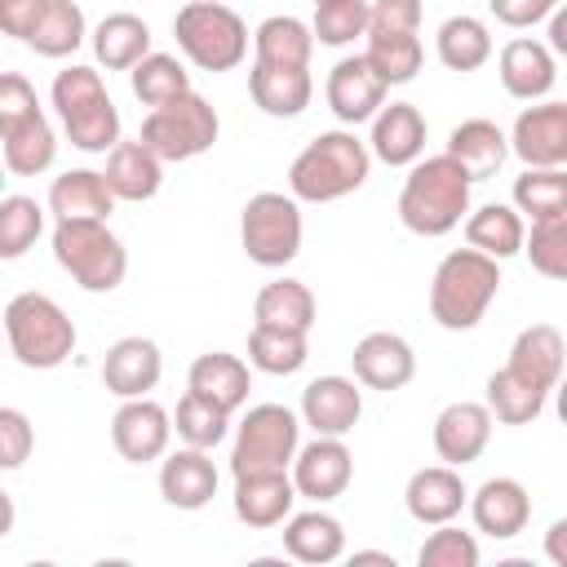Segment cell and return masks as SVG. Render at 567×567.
<instances>
[{"label":"cell","mask_w":567,"mask_h":567,"mask_svg":"<svg viewBox=\"0 0 567 567\" xmlns=\"http://www.w3.org/2000/svg\"><path fill=\"white\" fill-rule=\"evenodd\" d=\"M558 4H567V0H558Z\"/></svg>","instance_id":"57"},{"label":"cell","mask_w":567,"mask_h":567,"mask_svg":"<svg viewBox=\"0 0 567 567\" xmlns=\"http://www.w3.org/2000/svg\"><path fill=\"white\" fill-rule=\"evenodd\" d=\"M186 390L221 403L226 412H239L248 403V390H252V377H248V363L230 350H208L190 363L186 372Z\"/></svg>","instance_id":"29"},{"label":"cell","mask_w":567,"mask_h":567,"mask_svg":"<svg viewBox=\"0 0 567 567\" xmlns=\"http://www.w3.org/2000/svg\"><path fill=\"white\" fill-rule=\"evenodd\" d=\"M35 447V430L18 408H0V465L18 470Z\"/></svg>","instance_id":"49"},{"label":"cell","mask_w":567,"mask_h":567,"mask_svg":"<svg viewBox=\"0 0 567 567\" xmlns=\"http://www.w3.org/2000/svg\"><path fill=\"white\" fill-rule=\"evenodd\" d=\"M284 549H288V558L310 563V567L337 563L346 554V527L328 509L288 514V523H284Z\"/></svg>","instance_id":"31"},{"label":"cell","mask_w":567,"mask_h":567,"mask_svg":"<svg viewBox=\"0 0 567 567\" xmlns=\"http://www.w3.org/2000/svg\"><path fill=\"white\" fill-rule=\"evenodd\" d=\"M354 478V456L337 434H315V443H306L292 461V483L301 496L310 501H337Z\"/></svg>","instance_id":"15"},{"label":"cell","mask_w":567,"mask_h":567,"mask_svg":"<svg viewBox=\"0 0 567 567\" xmlns=\"http://www.w3.org/2000/svg\"><path fill=\"white\" fill-rule=\"evenodd\" d=\"M509 151L527 168H567V102H532L509 128Z\"/></svg>","instance_id":"12"},{"label":"cell","mask_w":567,"mask_h":567,"mask_svg":"<svg viewBox=\"0 0 567 567\" xmlns=\"http://www.w3.org/2000/svg\"><path fill=\"white\" fill-rule=\"evenodd\" d=\"M49 97H53V111H58L71 146H80L89 155H111L120 146V111L93 66H80V62L62 66L53 75Z\"/></svg>","instance_id":"4"},{"label":"cell","mask_w":567,"mask_h":567,"mask_svg":"<svg viewBox=\"0 0 567 567\" xmlns=\"http://www.w3.org/2000/svg\"><path fill=\"white\" fill-rule=\"evenodd\" d=\"M434 49H439V62L447 71H478L487 58H492V31L483 18L474 13H452L439 35H434Z\"/></svg>","instance_id":"39"},{"label":"cell","mask_w":567,"mask_h":567,"mask_svg":"<svg viewBox=\"0 0 567 567\" xmlns=\"http://www.w3.org/2000/svg\"><path fill=\"white\" fill-rule=\"evenodd\" d=\"M44 235V208L31 195H4L0 199V257L13 261Z\"/></svg>","instance_id":"46"},{"label":"cell","mask_w":567,"mask_h":567,"mask_svg":"<svg viewBox=\"0 0 567 567\" xmlns=\"http://www.w3.org/2000/svg\"><path fill=\"white\" fill-rule=\"evenodd\" d=\"M492 408L487 403H470L456 399L434 416V452L443 465H470L483 456V447L492 443Z\"/></svg>","instance_id":"16"},{"label":"cell","mask_w":567,"mask_h":567,"mask_svg":"<svg viewBox=\"0 0 567 567\" xmlns=\"http://www.w3.org/2000/svg\"><path fill=\"white\" fill-rule=\"evenodd\" d=\"M545 558L554 567H567V518L549 523V532H545Z\"/></svg>","instance_id":"53"},{"label":"cell","mask_w":567,"mask_h":567,"mask_svg":"<svg viewBox=\"0 0 567 567\" xmlns=\"http://www.w3.org/2000/svg\"><path fill=\"white\" fill-rule=\"evenodd\" d=\"M0 146H4V168L13 177H40L44 168H53L58 155L53 124L44 120L35 89L18 71L0 75Z\"/></svg>","instance_id":"5"},{"label":"cell","mask_w":567,"mask_h":567,"mask_svg":"<svg viewBox=\"0 0 567 567\" xmlns=\"http://www.w3.org/2000/svg\"><path fill=\"white\" fill-rule=\"evenodd\" d=\"M496 75H501V84H505L509 97H518V102H540V97L554 89V80H558L554 49L540 44V40L518 35V40H509V44L501 49Z\"/></svg>","instance_id":"25"},{"label":"cell","mask_w":567,"mask_h":567,"mask_svg":"<svg viewBox=\"0 0 567 567\" xmlns=\"http://www.w3.org/2000/svg\"><path fill=\"white\" fill-rule=\"evenodd\" d=\"M151 49V27L137 13H106L93 27V58L106 71H133Z\"/></svg>","instance_id":"34"},{"label":"cell","mask_w":567,"mask_h":567,"mask_svg":"<svg viewBox=\"0 0 567 567\" xmlns=\"http://www.w3.org/2000/svg\"><path fill=\"white\" fill-rule=\"evenodd\" d=\"M173 430H177L182 443H190V447H208V452H213V447L230 434V412H226L221 403H213V399L186 390V394L177 399Z\"/></svg>","instance_id":"44"},{"label":"cell","mask_w":567,"mask_h":567,"mask_svg":"<svg viewBox=\"0 0 567 567\" xmlns=\"http://www.w3.org/2000/svg\"><path fill=\"white\" fill-rule=\"evenodd\" d=\"M239 244L248 261L279 270L301 252V199L288 190H257L239 217Z\"/></svg>","instance_id":"10"},{"label":"cell","mask_w":567,"mask_h":567,"mask_svg":"<svg viewBox=\"0 0 567 567\" xmlns=\"http://www.w3.org/2000/svg\"><path fill=\"white\" fill-rule=\"evenodd\" d=\"M514 208L527 221L567 217V168H523L514 177Z\"/></svg>","instance_id":"41"},{"label":"cell","mask_w":567,"mask_h":567,"mask_svg":"<svg viewBox=\"0 0 567 567\" xmlns=\"http://www.w3.org/2000/svg\"><path fill=\"white\" fill-rule=\"evenodd\" d=\"M350 563H394V558L381 549H359V554H350Z\"/></svg>","instance_id":"56"},{"label":"cell","mask_w":567,"mask_h":567,"mask_svg":"<svg viewBox=\"0 0 567 567\" xmlns=\"http://www.w3.org/2000/svg\"><path fill=\"white\" fill-rule=\"evenodd\" d=\"M545 399H549V390H540V385H532L527 377H518L514 368H496L492 377H487V408H492V416L501 421V425H532L540 412H545Z\"/></svg>","instance_id":"40"},{"label":"cell","mask_w":567,"mask_h":567,"mask_svg":"<svg viewBox=\"0 0 567 567\" xmlns=\"http://www.w3.org/2000/svg\"><path fill=\"white\" fill-rule=\"evenodd\" d=\"M159 496L173 509H204L217 496V465L208 447H177L159 465Z\"/></svg>","instance_id":"23"},{"label":"cell","mask_w":567,"mask_h":567,"mask_svg":"<svg viewBox=\"0 0 567 567\" xmlns=\"http://www.w3.org/2000/svg\"><path fill=\"white\" fill-rule=\"evenodd\" d=\"M49 213L58 221H106L115 213V190L106 173L66 168L49 182Z\"/></svg>","instance_id":"24"},{"label":"cell","mask_w":567,"mask_h":567,"mask_svg":"<svg viewBox=\"0 0 567 567\" xmlns=\"http://www.w3.org/2000/svg\"><path fill=\"white\" fill-rule=\"evenodd\" d=\"M368 31H421V0H372Z\"/></svg>","instance_id":"50"},{"label":"cell","mask_w":567,"mask_h":567,"mask_svg":"<svg viewBox=\"0 0 567 567\" xmlns=\"http://www.w3.org/2000/svg\"><path fill=\"white\" fill-rule=\"evenodd\" d=\"M523 252H527V261H532V270H536V275L567 284V217L532 221Z\"/></svg>","instance_id":"47"},{"label":"cell","mask_w":567,"mask_h":567,"mask_svg":"<svg viewBox=\"0 0 567 567\" xmlns=\"http://www.w3.org/2000/svg\"><path fill=\"white\" fill-rule=\"evenodd\" d=\"M128 84H133V97L142 102V106H168V102H177V97H186L190 93V75H186V66L173 58V53H146L133 71H128Z\"/></svg>","instance_id":"42"},{"label":"cell","mask_w":567,"mask_h":567,"mask_svg":"<svg viewBox=\"0 0 567 567\" xmlns=\"http://www.w3.org/2000/svg\"><path fill=\"white\" fill-rule=\"evenodd\" d=\"M310 53H315V31L301 18H292V13H270L252 31V62L310 66Z\"/></svg>","instance_id":"35"},{"label":"cell","mask_w":567,"mask_h":567,"mask_svg":"<svg viewBox=\"0 0 567 567\" xmlns=\"http://www.w3.org/2000/svg\"><path fill=\"white\" fill-rule=\"evenodd\" d=\"M168 439H173V416L146 394L142 399H124L115 408V416H111V443L133 465L159 461L168 452Z\"/></svg>","instance_id":"13"},{"label":"cell","mask_w":567,"mask_h":567,"mask_svg":"<svg viewBox=\"0 0 567 567\" xmlns=\"http://www.w3.org/2000/svg\"><path fill=\"white\" fill-rule=\"evenodd\" d=\"M354 381L368 390H403L416 377V354L399 332H368L350 354Z\"/></svg>","instance_id":"18"},{"label":"cell","mask_w":567,"mask_h":567,"mask_svg":"<svg viewBox=\"0 0 567 567\" xmlns=\"http://www.w3.org/2000/svg\"><path fill=\"white\" fill-rule=\"evenodd\" d=\"M368 62L377 66V75L385 84H408V80H416L425 49L412 31H368Z\"/></svg>","instance_id":"43"},{"label":"cell","mask_w":567,"mask_h":567,"mask_svg":"<svg viewBox=\"0 0 567 567\" xmlns=\"http://www.w3.org/2000/svg\"><path fill=\"white\" fill-rule=\"evenodd\" d=\"M53 261L84 292H115L128 275V252L106 221H58L53 226Z\"/></svg>","instance_id":"8"},{"label":"cell","mask_w":567,"mask_h":567,"mask_svg":"<svg viewBox=\"0 0 567 567\" xmlns=\"http://www.w3.org/2000/svg\"><path fill=\"white\" fill-rule=\"evenodd\" d=\"M403 505L416 523L425 527H439V523H452L465 505H470V492L461 483V470L456 465H425L408 478L403 487Z\"/></svg>","instance_id":"21"},{"label":"cell","mask_w":567,"mask_h":567,"mask_svg":"<svg viewBox=\"0 0 567 567\" xmlns=\"http://www.w3.org/2000/svg\"><path fill=\"white\" fill-rule=\"evenodd\" d=\"M310 359V341L297 328H275V323H252L248 332V363L266 377H292Z\"/></svg>","instance_id":"36"},{"label":"cell","mask_w":567,"mask_h":567,"mask_svg":"<svg viewBox=\"0 0 567 567\" xmlns=\"http://www.w3.org/2000/svg\"><path fill=\"white\" fill-rule=\"evenodd\" d=\"M558 58H567V4H558L554 13H549V40H545Z\"/></svg>","instance_id":"54"},{"label":"cell","mask_w":567,"mask_h":567,"mask_svg":"<svg viewBox=\"0 0 567 567\" xmlns=\"http://www.w3.org/2000/svg\"><path fill=\"white\" fill-rule=\"evenodd\" d=\"M221 133V120L213 111L208 97H199L195 89L168 106H155L146 120H142V142L164 159V164H182V159H195L204 151H213Z\"/></svg>","instance_id":"11"},{"label":"cell","mask_w":567,"mask_h":567,"mask_svg":"<svg viewBox=\"0 0 567 567\" xmlns=\"http://www.w3.org/2000/svg\"><path fill=\"white\" fill-rule=\"evenodd\" d=\"M301 425L292 408L284 403H257L235 425L230 443V474H257V470H288L301 452Z\"/></svg>","instance_id":"9"},{"label":"cell","mask_w":567,"mask_h":567,"mask_svg":"<svg viewBox=\"0 0 567 567\" xmlns=\"http://www.w3.org/2000/svg\"><path fill=\"white\" fill-rule=\"evenodd\" d=\"M465 244L496 261L518 257L527 244V217L514 204H483L465 217Z\"/></svg>","instance_id":"33"},{"label":"cell","mask_w":567,"mask_h":567,"mask_svg":"<svg viewBox=\"0 0 567 567\" xmlns=\"http://www.w3.org/2000/svg\"><path fill=\"white\" fill-rule=\"evenodd\" d=\"M447 155H452L474 182L496 177L501 164H505V155H509V133H501V128H496L492 120H483V115L461 120V124L447 133Z\"/></svg>","instance_id":"30"},{"label":"cell","mask_w":567,"mask_h":567,"mask_svg":"<svg viewBox=\"0 0 567 567\" xmlns=\"http://www.w3.org/2000/svg\"><path fill=\"white\" fill-rule=\"evenodd\" d=\"M368 22H372V4L368 0H319L315 18H310V31H315L319 44L346 49L359 35H368Z\"/></svg>","instance_id":"45"},{"label":"cell","mask_w":567,"mask_h":567,"mask_svg":"<svg viewBox=\"0 0 567 567\" xmlns=\"http://www.w3.org/2000/svg\"><path fill=\"white\" fill-rule=\"evenodd\" d=\"M363 416V390L350 377H315L301 390V421L315 434H350Z\"/></svg>","instance_id":"20"},{"label":"cell","mask_w":567,"mask_h":567,"mask_svg":"<svg viewBox=\"0 0 567 567\" xmlns=\"http://www.w3.org/2000/svg\"><path fill=\"white\" fill-rule=\"evenodd\" d=\"M173 35L186 62L199 71H235L248 58V27L221 0H190L173 13Z\"/></svg>","instance_id":"7"},{"label":"cell","mask_w":567,"mask_h":567,"mask_svg":"<svg viewBox=\"0 0 567 567\" xmlns=\"http://www.w3.org/2000/svg\"><path fill=\"white\" fill-rule=\"evenodd\" d=\"M470 186L474 177L443 151V155H425L412 164V173L403 177L399 190V221L421 235V239H439L447 230H456L470 213Z\"/></svg>","instance_id":"1"},{"label":"cell","mask_w":567,"mask_h":567,"mask_svg":"<svg viewBox=\"0 0 567 567\" xmlns=\"http://www.w3.org/2000/svg\"><path fill=\"white\" fill-rule=\"evenodd\" d=\"M372 173V151L350 128H328L315 142L301 146V155L288 168V190L301 204H332L359 190Z\"/></svg>","instance_id":"2"},{"label":"cell","mask_w":567,"mask_h":567,"mask_svg":"<svg viewBox=\"0 0 567 567\" xmlns=\"http://www.w3.org/2000/svg\"><path fill=\"white\" fill-rule=\"evenodd\" d=\"M89 27H84V9L75 0H44L40 18L27 35V49H35L40 58H71L84 44Z\"/></svg>","instance_id":"37"},{"label":"cell","mask_w":567,"mask_h":567,"mask_svg":"<svg viewBox=\"0 0 567 567\" xmlns=\"http://www.w3.org/2000/svg\"><path fill=\"white\" fill-rule=\"evenodd\" d=\"M4 337L22 368L49 372L75 354V323L44 292H18L4 306Z\"/></svg>","instance_id":"6"},{"label":"cell","mask_w":567,"mask_h":567,"mask_svg":"<svg viewBox=\"0 0 567 567\" xmlns=\"http://www.w3.org/2000/svg\"><path fill=\"white\" fill-rule=\"evenodd\" d=\"M297 483L288 470H257V474H239L235 478V518L244 527H279L288 514H292V501H297Z\"/></svg>","instance_id":"17"},{"label":"cell","mask_w":567,"mask_h":567,"mask_svg":"<svg viewBox=\"0 0 567 567\" xmlns=\"http://www.w3.org/2000/svg\"><path fill=\"white\" fill-rule=\"evenodd\" d=\"M554 408H558V421L567 425V377L554 385Z\"/></svg>","instance_id":"55"},{"label":"cell","mask_w":567,"mask_h":567,"mask_svg":"<svg viewBox=\"0 0 567 567\" xmlns=\"http://www.w3.org/2000/svg\"><path fill=\"white\" fill-rule=\"evenodd\" d=\"M478 540L474 532H461L452 523H439V532L425 536V545L416 549L421 567H478Z\"/></svg>","instance_id":"48"},{"label":"cell","mask_w":567,"mask_h":567,"mask_svg":"<svg viewBox=\"0 0 567 567\" xmlns=\"http://www.w3.org/2000/svg\"><path fill=\"white\" fill-rule=\"evenodd\" d=\"M368 151L390 164V168H412L425 151V120L412 102H390L377 111L372 120V137H368Z\"/></svg>","instance_id":"26"},{"label":"cell","mask_w":567,"mask_h":567,"mask_svg":"<svg viewBox=\"0 0 567 567\" xmlns=\"http://www.w3.org/2000/svg\"><path fill=\"white\" fill-rule=\"evenodd\" d=\"M315 4H319V0H315Z\"/></svg>","instance_id":"58"},{"label":"cell","mask_w":567,"mask_h":567,"mask_svg":"<svg viewBox=\"0 0 567 567\" xmlns=\"http://www.w3.org/2000/svg\"><path fill=\"white\" fill-rule=\"evenodd\" d=\"M106 182L115 190V199H128V204H142L159 190L164 182V159L137 137V142H120L111 155H106Z\"/></svg>","instance_id":"32"},{"label":"cell","mask_w":567,"mask_h":567,"mask_svg":"<svg viewBox=\"0 0 567 567\" xmlns=\"http://www.w3.org/2000/svg\"><path fill=\"white\" fill-rule=\"evenodd\" d=\"M385 80L377 75V66L368 62V53H354V58H341L332 71H328V106L341 124H363V120H377V111L385 106Z\"/></svg>","instance_id":"14"},{"label":"cell","mask_w":567,"mask_h":567,"mask_svg":"<svg viewBox=\"0 0 567 567\" xmlns=\"http://www.w3.org/2000/svg\"><path fill=\"white\" fill-rule=\"evenodd\" d=\"M315 292L301 284V279H270L257 301H252V319L257 323H275V328H297V332H310L315 328Z\"/></svg>","instance_id":"38"},{"label":"cell","mask_w":567,"mask_h":567,"mask_svg":"<svg viewBox=\"0 0 567 567\" xmlns=\"http://www.w3.org/2000/svg\"><path fill=\"white\" fill-rule=\"evenodd\" d=\"M563 363H567V341H563V332L554 323L523 328L514 337V346H509V359H505V368H514L518 377H527L532 385H540L549 394L563 381Z\"/></svg>","instance_id":"28"},{"label":"cell","mask_w":567,"mask_h":567,"mask_svg":"<svg viewBox=\"0 0 567 567\" xmlns=\"http://www.w3.org/2000/svg\"><path fill=\"white\" fill-rule=\"evenodd\" d=\"M501 288V261L478 248H452L430 279V315L447 332H470Z\"/></svg>","instance_id":"3"},{"label":"cell","mask_w":567,"mask_h":567,"mask_svg":"<svg viewBox=\"0 0 567 567\" xmlns=\"http://www.w3.org/2000/svg\"><path fill=\"white\" fill-rule=\"evenodd\" d=\"M248 93L252 102L270 115V120H297L310 97H315V80L310 66H270V62H252L248 71Z\"/></svg>","instance_id":"27"},{"label":"cell","mask_w":567,"mask_h":567,"mask_svg":"<svg viewBox=\"0 0 567 567\" xmlns=\"http://www.w3.org/2000/svg\"><path fill=\"white\" fill-rule=\"evenodd\" d=\"M487 9H492V18H496V22H505V27L523 31V27L545 22V18L558 9V0H487Z\"/></svg>","instance_id":"51"},{"label":"cell","mask_w":567,"mask_h":567,"mask_svg":"<svg viewBox=\"0 0 567 567\" xmlns=\"http://www.w3.org/2000/svg\"><path fill=\"white\" fill-rule=\"evenodd\" d=\"M40 4L44 0H0V27H4V35H13V40L27 44L35 18H40Z\"/></svg>","instance_id":"52"},{"label":"cell","mask_w":567,"mask_h":567,"mask_svg":"<svg viewBox=\"0 0 567 567\" xmlns=\"http://www.w3.org/2000/svg\"><path fill=\"white\" fill-rule=\"evenodd\" d=\"M470 514H474V527L492 540H509L527 527L532 518V496L518 478L509 474H496L487 478L478 492H470Z\"/></svg>","instance_id":"22"},{"label":"cell","mask_w":567,"mask_h":567,"mask_svg":"<svg viewBox=\"0 0 567 567\" xmlns=\"http://www.w3.org/2000/svg\"><path fill=\"white\" fill-rule=\"evenodd\" d=\"M159 372H164V354L151 337H120L102 359V385L115 399H142L146 390L159 385Z\"/></svg>","instance_id":"19"}]
</instances>
